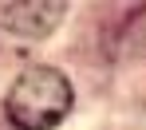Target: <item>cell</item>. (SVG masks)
<instances>
[{"label":"cell","instance_id":"obj_1","mask_svg":"<svg viewBox=\"0 0 146 130\" xmlns=\"http://www.w3.org/2000/svg\"><path fill=\"white\" fill-rule=\"evenodd\" d=\"M67 110H71V83L55 67H28L4 99L8 122L20 130H51L67 118Z\"/></svg>","mask_w":146,"mask_h":130},{"label":"cell","instance_id":"obj_2","mask_svg":"<svg viewBox=\"0 0 146 130\" xmlns=\"http://www.w3.org/2000/svg\"><path fill=\"white\" fill-rule=\"evenodd\" d=\"M63 4H0V28L16 36H48L63 20Z\"/></svg>","mask_w":146,"mask_h":130}]
</instances>
